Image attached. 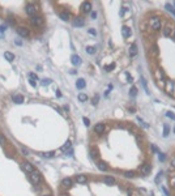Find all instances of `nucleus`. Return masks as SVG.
<instances>
[{"mask_svg": "<svg viewBox=\"0 0 175 196\" xmlns=\"http://www.w3.org/2000/svg\"><path fill=\"white\" fill-rule=\"evenodd\" d=\"M150 26H152V29H154V30H161V29H162L159 17H157V16L152 17V19H150Z\"/></svg>", "mask_w": 175, "mask_h": 196, "instance_id": "nucleus-1", "label": "nucleus"}, {"mask_svg": "<svg viewBox=\"0 0 175 196\" xmlns=\"http://www.w3.org/2000/svg\"><path fill=\"white\" fill-rule=\"evenodd\" d=\"M30 22H31V25H35V26H41V25H43V19L41 16H33L30 19Z\"/></svg>", "mask_w": 175, "mask_h": 196, "instance_id": "nucleus-2", "label": "nucleus"}, {"mask_svg": "<svg viewBox=\"0 0 175 196\" xmlns=\"http://www.w3.org/2000/svg\"><path fill=\"white\" fill-rule=\"evenodd\" d=\"M17 34L22 38H26V37H29L30 33H29V29L24 28V26H20V28H17Z\"/></svg>", "mask_w": 175, "mask_h": 196, "instance_id": "nucleus-3", "label": "nucleus"}, {"mask_svg": "<svg viewBox=\"0 0 175 196\" xmlns=\"http://www.w3.org/2000/svg\"><path fill=\"white\" fill-rule=\"evenodd\" d=\"M25 11H26V13L29 16H35V13H37V8H35V5H33V4H27V5L25 7Z\"/></svg>", "mask_w": 175, "mask_h": 196, "instance_id": "nucleus-4", "label": "nucleus"}, {"mask_svg": "<svg viewBox=\"0 0 175 196\" xmlns=\"http://www.w3.org/2000/svg\"><path fill=\"white\" fill-rule=\"evenodd\" d=\"M29 179H30L31 182H33L34 184H37V183H39V182H41V175H39L37 171H33V173H30Z\"/></svg>", "mask_w": 175, "mask_h": 196, "instance_id": "nucleus-5", "label": "nucleus"}, {"mask_svg": "<svg viewBox=\"0 0 175 196\" xmlns=\"http://www.w3.org/2000/svg\"><path fill=\"white\" fill-rule=\"evenodd\" d=\"M81 11H82V13H90L91 12V3L90 1H84L81 4Z\"/></svg>", "mask_w": 175, "mask_h": 196, "instance_id": "nucleus-6", "label": "nucleus"}, {"mask_svg": "<svg viewBox=\"0 0 175 196\" xmlns=\"http://www.w3.org/2000/svg\"><path fill=\"white\" fill-rule=\"evenodd\" d=\"M150 171H152V166L149 165V163H144V165L141 166V169H140V173L142 175H149Z\"/></svg>", "mask_w": 175, "mask_h": 196, "instance_id": "nucleus-7", "label": "nucleus"}, {"mask_svg": "<svg viewBox=\"0 0 175 196\" xmlns=\"http://www.w3.org/2000/svg\"><path fill=\"white\" fill-rule=\"evenodd\" d=\"M22 170L26 171V173H29V174H30V173H33V171H34V166L31 165L30 162H24V163H22Z\"/></svg>", "mask_w": 175, "mask_h": 196, "instance_id": "nucleus-8", "label": "nucleus"}, {"mask_svg": "<svg viewBox=\"0 0 175 196\" xmlns=\"http://www.w3.org/2000/svg\"><path fill=\"white\" fill-rule=\"evenodd\" d=\"M122 34H123L124 38H130L132 35V30L128 28V26H123L122 28Z\"/></svg>", "mask_w": 175, "mask_h": 196, "instance_id": "nucleus-9", "label": "nucleus"}, {"mask_svg": "<svg viewBox=\"0 0 175 196\" xmlns=\"http://www.w3.org/2000/svg\"><path fill=\"white\" fill-rule=\"evenodd\" d=\"M71 62H72V64L73 65H80L81 64V58L79 56V55H72V58H71Z\"/></svg>", "mask_w": 175, "mask_h": 196, "instance_id": "nucleus-10", "label": "nucleus"}, {"mask_svg": "<svg viewBox=\"0 0 175 196\" xmlns=\"http://www.w3.org/2000/svg\"><path fill=\"white\" fill-rule=\"evenodd\" d=\"M97 166H98V169H99L101 171H107L109 170V165L105 161H98V165H97Z\"/></svg>", "mask_w": 175, "mask_h": 196, "instance_id": "nucleus-11", "label": "nucleus"}, {"mask_svg": "<svg viewBox=\"0 0 175 196\" xmlns=\"http://www.w3.org/2000/svg\"><path fill=\"white\" fill-rule=\"evenodd\" d=\"M105 130H106V127H105V124H102V123H99V124H97L94 127V131L97 132V133H103Z\"/></svg>", "mask_w": 175, "mask_h": 196, "instance_id": "nucleus-12", "label": "nucleus"}, {"mask_svg": "<svg viewBox=\"0 0 175 196\" xmlns=\"http://www.w3.org/2000/svg\"><path fill=\"white\" fill-rule=\"evenodd\" d=\"M12 99H13V102H15V103H17V105H20V103H22V102H24V97H22V95H20V94H16V95H13V97H12Z\"/></svg>", "mask_w": 175, "mask_h": 196, "instance_id": "nucleus-13", "label": "nucleus"}, {"mask_svg": "<svg viewBox=\"0 0 175 196\" xmlns=\"http://www.w3.org/2000/svg\"><path fill=\"white\" fill-rule=\"evenodd\" d=\"M162 31H163L165 37H171V35H173V29L170 28V26H165V28L162 29Z\"/></svg>", "mask_w": 175, "mask_h": 196, "instance_id": "nucleus-14", "label": "nucleus"}, {"mask_svg": "<svg viewBox=\"0 0 175 196\" xmlns=\"http://www.w3.org/2000/svg\"><path fill=\"white\" fill-rule=\"evenodd\" d=\"M85 85H86V83H85L84 79H79V80L76 81V88L77 89H84Z\"/></svg>", "mask_w": 175, "mask_h": 196, "instance_id": "nucleus-15", "label": "nucleus"}, {"mask_svg": "<svg viewBox=\"0 0 175 196\" xmlns=\"http://www.w3.org/2000/svg\"><path fill=\"white\" fill-rule=\"evenodd\" d=\"M84 24H85V21H84L82 17H77V19L73 21V25L75 26H84Z\"/></svg>", "mask_w": 175, "mask_h": 196, "instance_id": "nucleus-16", "label": "nucleus"}, {"mask_svg": "<svg viewBox=\"0 0 175 196\" xmlns=\"http://www.w3.org/2000/svg\"><path fill=\"white\" fill-rule=\"evenodd\" d=\"M4 58H5L8 62H13V60H15V55H13L12 52H9V51L4 52Z\"/></svg>", "mask_w": 175, "mask_h": 196, "instance_id": "nucleus-17", "label": "nucleus"}, {"mask_svg": "<svg viewBox=\"0 0 175 196\" xmlns=\"http://www.w3.org/2000/svg\"><path fill=\"white\" fill-rule=\"evenodd\" d=\"M62 184L64 187H71L72 186V179L71 178H64V179L62 180Z\"/></svg>", "mask_w": 175, "mask_h": 196, "instance_id": "nucleus-18", "label": "nucleus"}, {"mask_svg": "<svg viewBox=\"0 0 175 196\" xmlns=\"http://www.w3.org/2000/svg\"><path fill=\"white\" fill-rule=\"evenodd\" d=\"M76 180H77V183H86L88 178H86V175H77Z\"/></svg>", "mask_w": 175, "mask_h": 196, "instance_id": "nucleus-19", "label": "nucleus"}, {"mask_svg": "<svg viewBox=\"0 0 175 196\" xmlns=\"http://www.w3.org/2000/svg\"><path fill=\"white\" fill-rule=\"evenodd\" d=\"M103 182L106 184H115V179L112 176H105L103 178Z\"/></svg>", "mask_w": 175, "mask_h": 196, "instance_id": "nucleus-20", "label": "nucleus"}, {"mask_svg": "<svg viewBox=\"0 0 175 196\" xmlns=\"http://www.w3.org/2000/svg\"><path fill=\"white\" fill-rule=\"evenodd\" d=\"M90 157L93 158V159H97V158H98V157H99V154H98V150H97V149H94V148H91V149H90Z\"/></svg>", "mask_w": 175, "mask_h": 196, "instance_id": "nucleus-21", "label": "nucleus"}, {"mask_svg": "<svg viewBox=\"0 0 175 196\" xmlns=\"http://www.w3.org/2000/svg\"><path fill=\"white\" fill-rule=\"evenodd\" d=\"M137 54V47H136V44H131V47H130V55L131 56H135Z\"/></svg>", "mask_w": 175, "mask_h": 196, "instance_id": "nucleus-22", "label": "nucleus"}, {"mask_svg": "<svg viewBox=\"0 0 175 196\" xmlns=\"http://www.w3.org/2000/svg\"><path fill=\"white\" fill-rule=\"evenodd\" d=\"M60 19L63 20V21H68L69 20V13H67V12H60Z\"/></svg>", "mask_w": 175, "mask_h": 196, "instance_id": "nucleus-23", "label": "nucleus"}, {"mask_svg": "<svg viewBox=\"0 0 175 196\" xmlns=\"http://www.w3.org/2000/svg\"><path fill=\"white\" fill-rule=\"evenodd\" d=\"M165 8H166V11H169V12H170V13H171V15L175 17V9L173 8V5H171V4H169V3H167L166 5H165Z\"/></svg>", "mask_w": 175, "mask_h": 196, "instance_id": "nucleus-24", "label": "nucleus"}, {"mask_svg": "<svg viewBox=\"0 0 175 196\" xmlns=\"http://www.w3.org/2000/svg\"><path fill=\"white\" fill-rule=\"evenodd\" d=\"M66 150H71V141H67L62 147V152H66Z\"/></svg>", "mask_w": 175, "mask_h": 196, "instance_id": "nucleus-25", "label": "nucleus"}, {"mask_svg": "<svg viewBox=\"0 0 175 196\" xmlns=\"http://www.w3.org/2000/svg\"><path fill=\"white\" fill-rule=\"evenodd\" d=\"M169 133H170V127H169V124H165L163 126V136H165V137H167Z\"/></svg>", "mask_w": 175, "mask_h": 196, "instance_id": "nucleus-26", "label": "nucleus"}, {"mask_svg": "<svg viewBox=\"0 0 175 196\" xmlns=\"http://www.w3.org/2000/svg\"><path fill=\"white\" fill-rule=\"evenodd\" d=\"M42 156L44 158H52L55 156V152H46V153H42Z\"/></svg>", "mask_w": 175, "mask_h": 196, "instance_id": "nucleus-27", "label": "nucleus"}, {"mask_svg": "<svg viewBox=\"0 0 175 196\" xmlns=\"http://www.w3.org/2000/svg\"><path fill=\"white\" fill-rule=\"evenodd\" d=\"M124 176L126 178H135L136 174H135V171H126L124 173Z\"/></svg>", "mask_w": 175, "mask_h": 196, "instance_id": "nucleus-28", "label": "nucleus"}, {"mask_svg": "<svg viewBox=\"0 0 175 196\" xmlns=\"http://www.w3.org/2000/svg\"><path fill=\"white\" fill-rule=\"evenodd\" d=\"M79 99H80L81 102H85V101H88V95L85 93H80L79 94Z\"/></svg>", "mask_w": 175, "mask_h": 196, "instance_id": "nucleus-29", "label": "nucleus"}, {"mask_svg": "<svg viewBox=\"0 0 175 196\" xmlns=\"http://www.w3.org/2000/svg\"><path fill=\"white\" fill-rule=\"evenodd\" d=\"M86 52H88V54H91V55H93V54H95V47H93V46H88V47H86Z\"/></svg>", "mask_w": 175, "mask_h": 196, "instance_id": "nucleus-30", "label": "nucleus"}, {"mask_svg": "<svg viewBox=\"0 0 175 196\" xmlns=\"http://www.w3.org/2000/svg\"><path fill=\"white\" fill-rule=\"evenodd\" d=\"M136 94H137V88H136V86H132L131 90H130V95H131V97H135Z\"/></svg>", "mask_w": 175, "mask_h": 196, "instance_id": "nucleus-31", "label": "nucleus"}, {"mask_svg": "<svg viewBox=\"0 0 175 196\" xmlns=\"http://www.w3.org/2000/svg\"><path fill=\"white\" fill-rule=\"evenodd\" d=\"M51 84V79H43L42 83H41V85L42 86H46V85H50Z\"/></svg>", "mask_w": 175, "mask_h": 196, "instance_id": "nucleus-32", "label": "nucleus"}, {"mask_svg": "<svg viewBox=\"0 0 175 196\" xmlns=\"http://www.w3.org/2000/svg\"><path fill=\"white\" fill-rule=\"evenodd\" d=\"M98 101H99V97H98V95H97V94H95V95H94V97H93V99H91V103H93V105H94V106H95V105H97V103H98Z\"/></svg>", "mask_w": 175, "mask_h": 196, "instance_id": "nucleus-33", "label": "nucleus"}, {"mask_svg": "<svg viewBox=\"0 0 175 196\" xmlns=\"http://www.w3.org/2000/svg\"><path fill=\"white\" fill-rule=\"evenodd\" d=\"M166 116L170 118V119H173V120H175V115H174L171 111H167V112H166Z\"/></svg>", "mask_w": 175, "mask_h": 196, "instance_id": "nucleus-34", "label": "nucleus"}, {"mask_svg": "<svg viewBox=\"0 0 175 196\" xmlns=\"http://www.w3.org/2000/svg\"><path fill=\"white\" fill-rule=\"evenodd\" d=\"M115 67H116V65H115V63H112V64H110V65H107V67H106L105 69H106V71H112Z\"/></svg>", "mask_w": 175, "mask_h": 196, "instance_id": "nucleus-35", "label": "nucleus"}, {"mask_svg": "<svg viewBox=\"0 0 175 196\" xmlns=\"http://www.w3.org/2000/svg\"><path fill=\"white\" fill-rule=\"evenodd\" d=\"M82 122H84V124H85L86 127H89V126H90V120L88 119V118H85V116H84V118H82Z\"/></svg>", "mask_w": 175, "mask_h": 196, "instance_id": "nucleus-36", "label": "nucleus"}, {"mask_svg": "<svg viewBox=\"0 0 175 196\" xmlns=\"http://www.w3.org/2000/svg\"><path fill=\"white\" fill-rule=\"evenodd\" d=\"M29 79H31V80H38V76H37L35 73H29Z\"/></svg>", "mask_w": 175, "mask_h": 196, "instance_id": "nucleus-37", "label": "nucleus"}, {"mask_svg": "<svg viewBox=\"0 0 175 196\" xmlns=\"http://www.w3.org/2000/svg\"><path fill=\"white\" fill-rule=\"evenodd\" d=\"M161 176H162V173H158V174H157V176H155V183H159V179H161Z\"/></svg>", "mask_w": 175, "mask_h": 196, "instance_id": "nucleus-38", "label": "nucleus"}, {"mask_svg": "<svg viewBox=\"0 0 175 196\" xmlns=\"http://www.w3.org/2000/svg\"><path fill=\"white\" fill-rule=\"evenodd\" d=\"M170 183H171V186H173L174 188H175V175L170 178Z\"/></svg>", "mask_w": 175, "mask_h": 196, "instance_id": "nucleus-39", "label": "nucleus"}, {"mask_svg": "<svg viewBox=\"0 0 175 196\" xmlns=\"http://www.w3.org/2000/svg\"><path fill=\"white\" fill-rule=\"evenodd\" d=\"M152 50H153V54H154V55H157V54H158V47L155 46V44H154L153 47H152Z\"/></svg>", "mask_w": 175, "mask_h": 196, "instance_id": "nucleus-40", "label": "nucleus"}, {"mask_svg": "<svg viewBox=\"0 0 175 196\" xmlns=\"http://www.w3.org/2000/svg\"><path fill=\"white\" fill-rule=\"evenodd\" d=\"M7 29V25H0V33H4Z\"/></svg>", "mask_w": 175, "mask_h": 196, "instance_id": "nucleus-41", "label": "nucleus"}, {"mask_svg": "<svg viewBox=\"0 0 175 196\" xmlns=\"http://www.w3.org/2000/svg\"><path fill=\"white\" fill-rule=\"evenodd\" d=\"M29 84H30L31 86H35V85H37V81H35V80H31V79H29Z\"/></svg>", "mask_w": 175, "mask_h": 196, "instance_id": "nucleus-42", "label": "nucleus"}, {"mask_svg": "<svg viewBox=\"0 0 175 196\" xmlns=\"http://www.w3.org/2000/svg\"><path fill=\"white\" fill-rule=\"evenodd\" d=\"M165 158H166V157H165V154L163 153H159V161H165Z\"/></svg>", "mask_w": 175, "mask_h": 196, "instance_id": "nucleus-43", "label": "nucleus"}, {"mask_svg": "<svg viewBox=\"0 0 175 196\" xmlns=\"http://www.w3.org/2000/svg\"><path fill=\"white\" fill-rule=\"evenodd\" d=\"M171 167H173V169H175V157H173V158H171Z\"/></svg>", "mask_w": 175, "mask_h": 196, "instance_id": "nucleus-44", "label": "nucleus"}, {"mask_svg": "<svg viewBox=\"0 0 175 196\" xmlns=\"http://www.w3.org/2000/svg\"><path fill=\"white\" fill-rule=\"evenodd\" d=\"M127 79H128V81H130V83H132V81H133V79H132V76H131L130 73H127Z\"/></svg>", "mask_w": 175, "mask_h": 196, "instance_id": "nucleus-45", "label": "nucleus"}, {"mask_svg": "<svg viewBox=\"0 0 175 196\" xmlns=\"http://www.w3.org/2000/svg\"><path fill=\"white\" fill-rule=\"evenodd\" d=\"M162 190H163V192H165V195H166V196H170V194H169V191H167L166 188H165V187H162Z\"/></svg>", "mask_w": 175, "mask_h": 196, "instance_id": "nucleus-46", "label": "nucleus"}, {"mask_svg": "<svg viewBox=\"0 0 175 196\" xmlns=\"http://www.w3.org/2000/svg\"><path fill=\"white\" fill-rule=\"evenodd\" d=\"M89 33H90V34H93V35H95V34H97V31H95L94 29H89Z\"/></svg>", "mask_w": 175, "mask_h": 196, "instance_id": "nucleus-47", "label": "nucleus"}, {"mask_svg": "<svg viewBox=\"0 0 175 196\" xmlns=\"http://www.w3.org/2000/svg\"><path fill=\"white\" fill-rule=\"evenodd\" d=\"M4 141H5V140H4V137H3V136H0V144L4 145Z\"/></svg>", "mask_w": 175, "mask_h": 196, "instance_id": "nucleus-48", "label": "nucleus"}, {"mask_svg": "<svg viewBox=\"0 0 175 196\" xmlns=\"http://www.w3.org/2000/svg\"><path fill=\"white\" fill-rule=\"evenodd\" d=\"M95 17H97V13H95V12H91V19H93V20H94V19H95Z\"/></svg>", "mask_w": 175, "mask_h": 196, "instance_id": "nucleus-49", "label": "nucleus"}, {"mask_svg": "<svg viewBox=\"0 0 175 196\" xmlns=\"http://www.w3.org/2000/svg\"><path fill=\"white\" fill-rule=\"evenodd\" d=\"M171 37H173V38H174V39H175V28H174V29H173V35H171Z\"/></svg>", "mask_w": 175, "mask_h": 196, "instance_id": "nucleus-50", "label": "nucleus"}, {"mask_svg": "<svg viewBox=\"0 0 175 196\" xmlns=\"http://www.w3.org/2000/svg\"><path fill=\"white\" fill-rule=\"evenodd\" d=\"M69 73H71V75H75V73H76V71H75V69H71V71H69Z\"/></svg>", "mask_w": 175, "mask_h": 196, "instance_id": "nucleus-51", "label": "nucleus"}, {"mask_svg": "<svg viewBox=\"0 0 175 196\" xmlns=\"http://www.w3.org/2000/svg\"><path fill=\"white\" fill-rule=\"evenodd\" d=\"M56 95H58V97H62V94H60V92H59V90H56Z\"/></svg>", "mask_w": 175, "mask_h": 196, "instance_id": "nucleus-52", "label": "nucleus"}, {"mask_svg": "<svg viewBox=\"0 0 175 196\" xmlns=\"http://www.w3.org/2000/svg\"><path fill=\"white\" fill-rule=\"evenodd\" d=\"M174 133H175V127H174Z\"/></svg>", "mask_w": 175, "mask_h": 196, "instance_id": "nucleus-53", "label": "nucleus"}, {"mask_svg": "<svg viewBox=\"0 0 175 196\" xmlns=\"http://www.w3.org/2000/svg\"><path fill=\"white\" fill-rule=\"evenodd\" d=\"M43 196H48V195H43Z\"/></svg>", "mask_w": 175, "mask_h": 196, "instance_id": "nucleus-54", "label": "nucleus"}, {"mask_svg": "<svg viewBox=\"0 0 175 196\" xmlns=\"http://www.w3.org/2000/svg\"><path fill=\"white\" fill-rule=\"evenodd\" d=\"M174 7H175V3H174Z\"/></svg>", "mask_w": 175, "mask_h": 196, "instance_id": "nucleus-55", "label": "nucleus"}]
</instances>
